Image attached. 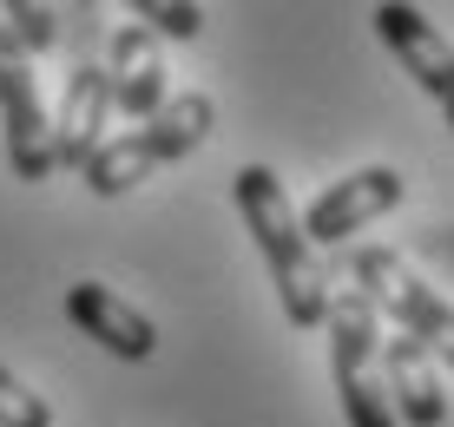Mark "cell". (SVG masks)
Returning <instances> with one entry per match:
<instances>
[{"label": "cell", "instance_id": "cell-1", "mask_svg": "<svg viewBox=\"0 0 454 427\" xmlns=\"http://www.w3.org/2000/svg\"><path fill=\"white\" fill-rule=\"evenodd\" d=\"M238 211H244V230L250 244L263 250L270 263V283L284 296V315L296 329H317L330 322V276L317 263V244L303 237V217L290 211V191L270 165H244L238 171Z\"/></svg>", "mask_w": 454, "mask_h": 427}, {"label": "cell", "instance_id": "cell-2", "mask_svg": "<svg viewBox=\"0 0 454 427\" xmlns=\"http://www.w3.org/2000/svg\"><path fill=\"white\" fill-rule=\"evenodd\" d=\"M211 125H217L211 92H178V99H165L145 125H132V132L106 138V145L92 151V165H86V191H92V198H119V191H132L138 178H152V165H171V158L198 151V145L211 138Z\"/></svg>", "mask_w": 454, "mask_h": 427}, {"label": "cell", "instance_id": "cell-3", "mask_svg": "<svg viewBox=\"0 0 454 427\" xmlns=\"http://www.w3.org/2000/svg\"><path fill=\"white\" fill-rule=\"evenodd\" d=\"M330 375L349 427H395V408L382 388V315L363 290L330 296Z\"/></svg>", "mask_w": 454, "mask_h": 427}, {"label": "cell", "instance_id": "cell-4", "mask_svg": "<svg viewBox=\"0 0 454 427\" xmlns=\"http://www.w3.org/2000/svg\"><path fill=\"white\" fill-rule=\"evenodd\" d=\"M349 276H356V290L375 303V315H388L409 342H421L428 355H442L448 369H454V303L434 290V283H421L409 263H402L395 250H382V244L356 250Z\"/></svg>", "mask_w": 454, "mask_h": 427}, {"label": "cell", "instance_id": "cell-5", "mask_svg": "<svg viewBox=\"0 0 454 427\" xmlns=\"http://www.w3.org/2000/svg\"><path fill=\"white\" fill-rule=\"evenodd\" d=\"M0 138H7L13 178H27V184L53 178V119H46L34 59L20 53V40L7 27H0Z\"/></svg>", "mask_w": 454, "mask_h": 427}, {"label": "cell", "instance_id": "cell-6", "mask_svg": "<svg viewBox=\"0 0 454 427\" xmlns=\"http://www.w3.org/2000/svg\"><path fill=\"white\" fill-rule=\"evenodd\" d=\"M402 204V171L395 165H363L349 178H336L330 191L303 211V237L309 244H349L356 230H369L375 217H388Z\"/></svg>", "mask_w": 454, "mask_h": 427}, {"label": "cell", "instance_id": "cell-7", "mask_svg": "<svg viewBox=\"0 0 454 427\" xmlns=\"http://www.w3.org/2000/svg\"><path fill=\"white\" fill-rule=\"evenodd\" d=\"M369 20H375V34H382V46L402 59V73H409L415 86L442 105L448 92H454V46H448V34L421 7H402V0H382Z\"/></svg>", "mask_w": 454, "mask_h": 427}, {"label": "cell", "instance_id": "cell-8", "mask_svg": "<svg viewBox=\"0 0 454 427\" xmlns=\"http://www.w3.org/2000/svg\"><path fill=\"white\" fill-rule=\"evenodd\" d=\"M106 119H113L106 66L80 59L67 73V92H59V113H53V171H86L92 151L106 145Z\"/></svg>", "mask_w": 454, "mask_h": 427}, {"label": "cell", "instance_id": "cell-9", "mask_svg": "<svg viewBox=\"0 0 454 427\" xmlns=\"http://www.w3.org/2000/svg\"><path fill=\"white\" fill-rule=\"evenodd\" d=\"M67 322L80 329V336H92L106 355H119V361H152V349H159L152 315L132 309L125 296H113L106 283H73L67 290Z\"/></svg>", "mask_w": 454, "mask_h": 427}, {"label": "cell", "instance_id": "cell-10", "mask_svg": "<svg viewBox=\"0 0 454 427\" xmlns=\"http://www.w3.org/2000/svg\"><path fill=\"white\" fill-rule=\"evenodd\" d=\"M106 86H113V113L145 125L165 105V46L145 34V27H119L113 46H106Z\"/></svg>", "mask_w": 454, "mask_h": 427}, {"label": "cell", "instance_id": "cell-11", "mask_svg": "<svg viewBox=\"0 0 454 427\" xmlns=\"http://www.w3.org/2000/svg\"><path fill=\"white\" fill-rule=\"evenodd\" d=\"M382 388H388V408H395L409 427H442L448 421V394H442V375H434V355L409 336H388L382 349Z\"/></svg>", "mask_w": 454, "mask_h": 427}, {"label": "cell", "instance_id": "cell-12", "mask_svg": "<svg viewBox=\"0 0 454 427\" xmlns=\"http://www.w3.org/2000/svg\"><path fill=\"white\" fill-rule=\"evenodd\" d=\"M0 27L20 40L27 59H34V53H53V46H59V13L40 7V0H7V7H0Z\"/></svg>", "mask_w": 454, "mask_h": 427}, {"label": "cell", "instance_id": "cell-13", "mask_svg": "<svg viewBox=\"0 0 454 427\" xmlns=\"http://www.w3.org/2000/svg\"><path fill=\"white\" fill-rule=\"evenodd\" d=\"M132 13L152 40H198V27H205V7H192V0H138Z\"/></svg>", "mask_w": 454, "mask_h": 427}, {"label": "cell", "instance_id": "cell-14", "mask_svg": "<svg viewBox=\"0 0 454 427\" xmlns=\"http://www.w3.org/2000/svg\"><path fill=\"white\" fill-rule=\"evenodd\" d=\"M0 427H53V408H46L40 388H27L20 375L0 361Z\"/></svg>", "mask_w": 454, "mask_h": 427}, {"label": "cell", "instance_id": "cell-15", "mask_svg": "<svg viewBox=\"0 0 454 427\" xmlns=\"http://www.w3.org/2000/svg\"><path fill=\"white\" fill-rule=\"evenodd\" d=\"M442 113H448V125H454V92H448V99H442Z\"/></svg>", "mask_w": 454, "mask_h": 427}]
</instances>
